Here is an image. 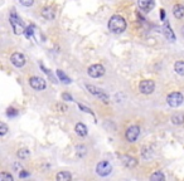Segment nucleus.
<instances>
[{"instance_id":"obj_21","label":"nucleus","mask_w":184,"mask_h":181,"mask_svg":"<svg viewBox=\"0 0 184 181\" xmlns=\"http://www.w3.org/2000/svg\"><path fill=\"white\" fill-rule=\"evenodd\" d=\"M174 70L179 74V75H184V62L183 60H178L174 64Z\"/></svg>"},{"instance_id":"obj_10","label":"nucleus","mask_w":184,"mask_h":181,"mask_svg":"<svg viewBox=\"0 0 184 181\" xmlns=\"http://www.w3.org/2000/svg\"><path fill=\"white\" fill-rule=\"evenodd\" d=\"M10 62L13 65H15L17 68H22L25 64V57L22 53H14L10 57Z\"/></svg>"},{"instance_id":"obj_32","label":"nucleus","mask_w":184,"mask_h":181,"mask_svg":"<svg viewBox=\"0 0 184 181\" xmlns=\"http://www.w3.org/2000/svg\"><path fill=\"white\" fill-rule=\"evenodd\" d=\"M29 175H30V173H29L28 171H24V170H22V171L19 172V177H20V178H25V177H28Z\"/></svg>"},{"instance_id":"obj_26","label":"nucleus","mask_w":184,"mask_h":181,"mask_svg":"<svg viewBox=\"0 0 184 181\" xmlns=\"http://www.w3.org/2000/svg\"><path fill=\"white\" fill-rule=\"evenodd\" d=\"M7 115H8V117H15V116H18V111L15 110V108H8V111H7Z\"/></svg>"},{"instance_id":"obj_31","label":"nucleus","mask_w":184,"mask_h":181,"mask_svg":"<svg viewBox=\"0 0 184 181\" xmlns=\"http://www.w3.org/2000/svg\"><path fill=\"white\" fill-rule=\"evenodd\" d=\"M62 98H63V101H73V98H72V96L71 95H68V93H63L62 95Z\"/></svg>"},{"instance_id":"obj_3","label":"nucleus","mask_w":184,"mask_h":181,"mask_svg":"<svg viewBox=\"0 0 184 181\" xmlns=\"http://www.w3.org/2000/svg\"><path fill=\"white\" fill-rule=\"evenodd\" d=\"M86 85V89L88 90V92L91 93V95H94V96H96L97 98H100L101 101H104L105 103H109L110 102V98H109V96L104 92V90L101 89V88H99V87H96V85H92V84H84Z\"/></svg>"},{"instance_id":"obj_8","label":"nucleus","mask_w":184,"mask_h":181,"mask_svg":"<svg viewBox=\"0 0 184 181\" xmlns=\"http://www.w3.org/2000/svg\"><path fill=\"white\" fill-rule=\"evenodd\" d=\"M140 135V127L134 125V126H130L127 130H126V133H125V137L129 142H135L136 138L139 137Z\"/></svg>"},{"instance_id":"obj_16","label":"nucleus","mask_w":184,"mask_h":181,"mask_svg":"<svg viewBox=\"0 0 184 181\" xmlns=\"http://www.w3.org/2000/svg\"><path fill=\"white\" fill-rule=\"evenodd\" d=\"M56 178H57L58 181H69V180L72 178V175H71L69 172H67V171H61V172L57 173Z\"/></svg>"},{"instance_id":"obj_5","label":"nucleus","mask_w":184,"mask_h":181,"mask_svg":"<svg viewBox=\"0 0 184 181\" xmlns=\"http://www.w3.org/2000/svg\"><path fill=\"white\" fill-rule=\"evenodd\" d=\"M155 89V82L151 79H144L139 84V90L143 95H151Z\"/></svg>"},{"instance_id":"obj_17","label":"nucleus","mask_w":184,"mask_h":181,"mask_svg":"<svg viewBox=\"0 0 184 181\" xmlns=\"http://www.w3.org/2000/svg\"><path fill=\"white\" fill-rule=\"evenodd\" d=\"M171 123L173 125H183L184 123V115L183 113H175L171 116Z\"/></svg>"},{"instance_id":"obj_19","label":"nucleus","mask_w":184,"mask_h":181,"mask_svg":"<svg viewBox=\"0 0 184 181\" xmlns=\"http://www.w3.org/2000/svg\"><path fill=\"white\" fill-rule=\"evenodd\" d=\"M42 17L46 18L47 20H52L54 18V13H53V10L51 8H44L42 10Z\"/></svg>"},{"instance_id":"obj_29","label":"nucleus","mask_w":184,"mask_h":181,"mask_svg":"<svg viewBox=\"0 0 184 181\" xmlns=\"http://www.w3.org/2000/svg\"><path fill=\"white\" fill-rule=\"evenodd\" d=\"M19 3L24 7H32L34 4V0H19Z\"/></svg>"},{"instance_id":"obj_27","label":"nucleus","mask_w":184,"mask_h":181,"mask_svg":"<svg viewBox=\"0 0 184 181\" xmlns=\"http://www.w3.org/2000/svg\"><path fill=\"white\" fill-rule=\"evenodd\" d=\"M7 132H8V126L4 122H2V123H0V135L4 136Z\"/></svg>"},{"instance_id":"obj_4","label":"nucleus","mask_w":184,"mask_h":181,"mask_svg":"<svg viewBox=\"0 0 184 181\" xmlns=\"http://www.w3.org/2000/svg\"><path fill=\"white\" fill-rule=\"evenodd\" d=\"M183 101H184V97H183V95L179 93V92H171V93H169L168 97H166L168 105H169L170 107H173V108H176V107L181 106Z\"/></svg>"},{"instance_id":"obj_12","label":"nucleus","mask_w":184,"mask_h":181,"mask_svg":"<svg viewBox=\"0 0 184 181\" xmlns=\"http://www.w3.org/2000/svg\"><path fill=\"white\" fill-rule=\"evenodd\" d=\"M121 161H122V163H124L126 167H129V168H133V167H135V166L138 165L136 158H134V157H131V156H127V155H122V156H121Z\"/></svg>"},{"instance_id":"obj_25","label":"nucleus","mask_w":184,"mask_h":181,"mask_svg":"<svg viewBox=\"0 0 184 181\" xmlns=\"http://www.w3.org/2000/svg\"><path fill=\"white\" fill-rule=\"evenodd\" d=\"M0 180L2 181H13V176L10 173H7V172H3L2 175H0Z\"/></svg>"},{"instance_id":"obj_35","label":"nucleus","mask_w":184,"mask_h":181,"mask_svg":"<svg viewBox=\"0 0 184 181\" xmlns=\"http://www.w3.org/2000/svg\"><path fill=\"white\" fill-rule=\"evenodd\" d=\"M181 33H183V35H184V27L181 28Z\"/></svg>"},{"instance_id":"obj_23","label":"nucleus","mask_w":184,"mask_h":181,"mask_svg":"<svg viewBox=\"0 0 184 181\" xmlns=\"http://www.w3.org/2000/svg\"><path fill=\"white\" fill-rule=\"evenodd\" d=\"M29 155H30V151H29L28 148H20V150L18 151V157H19V158H22V160L28 158V157H29Z\"/></svg>"},{"instance_id":"obj_24","label":"nucleus","mask_w":184,"mask_h":181,"mask_svg":"<svg viewBox=\"0 0 184 181\" xmlns=\"http://www.w3.org/2000/svg\"><path fill=\"white\" fill-rule=\"evenodd\" d=\"M24 34H25V37H27L28 39H29V38H32V37L34 35V27H33V25H29L28 28H25Z\"/></svg>"},{"instance_id":"obj_14","label":"nucleus","mask_w":184,"mask_h":181,"mask_svg":"<svg viewBox=\"0 0 184 181\" xmlns=\"http://www.w3.org/2000/svg\"><path fill=\"white\" fill-rule=\"evenodd\" d=\"M173 14L176 19H181L184 17V7L181 4H175L173 8Z\"/></svg>"},{"instance_id":"obj_7","label":"nucleus","mask_w":184,"mask_h":181,"mask_svg":"<svg viewBox=\"0 0 184 181\" xmlns=\"http://www.w3.org/2000/svg\"><path fill=\"white\" fill-rule=\"evenodd\" d=\"M87 73H88V75L92 77V78H100L101 75L105 74V68H104V65H101V64H92L91 67H88Z\"/></svg>"},{"instance_id":"obj_1","label":"nucleus","mask_w":184,"mask_h":181,"mask_svg":"<svg viewBox=\"0 0 184 181\" xmlns=\"http://www.w3.org/2000/svg\"><path fill=\"white\" fill-rule=\"evenodd\" d=\"M109 29L115 34H120L126 29V20L121 15H112L109 20Z\"/></svg>"},{"instance_id":"obj_34","label":"nucleus","mask_w":184,"mask_h":181,"mask_svg":"<svg viewBox=\"0 0 184 181\" xmlns=\"http://www.w3.org/2000/svg\"><path fill=\"white\" fill-rule=\"evenodd\" d=\"M160 18H161V20H165V10L164 9L160 10Z\"/></svg>"},{"instance_id":"obj_15","label":"nucleus","mask_w":184,"mask_h":181,"mask_svg":"<svg viewBox=\"0 0 184 181\" xmlns=\"http://www.w3.org/2000/svg\"><path fill=\"white\" fill-rule=\"evenodd\" d=\"M74 131H76V133L78 135V136H81V137H84V136H87V127L83 125V123H77L76 125V127H74Z\"/></svg>"},{"instance_id":"obj_6","label":"nucleus","mask_w":184,"mask_h":181,"mask_svg":"<svg viewBox=\"0 0 184 181\" xmlns=\"http://www.w3.org/2000/svg\"><path fill=\"white\" fill-rule=\"evenodd\" d=\"M96 172H97V175H100L102 177L109 176L112 172V166H111V163L109 161H101L96 166Z\"/></svg>"},{"instance_id":"obj_11","label":"nucleus","mask_w":184,"mask_h":181,"mask_svg":"<svg viewBox=\"0 0 184 181\" xmlns=\"http://www.w3.org/2000/svg\"><path fill=\"white\" fill-rule=\"evenodd\" d=\"M163 33H164V35L170 40V42H174L175 40V35H174V33H173V29L170 28V25H169V22L165 19L164 20V27H163Z\"/></svg>"},{"instance_id":"obj_28","label":"nucleus","mask_w":184,"mask_h":181,"mask_svg":"<svg viewBox=\"0 0 184 181\" xmlns=\"http://www.w3.org/2000/svg\"><path fill=\"white\" fill-rule=\"evenodd\" d=\"M76 150H77V155L78 156H83L86 153V147L84 146H77Z\"/></svg>"},{"instance_id":"obj_2","label":"nucleus","mask_w":184,"mask_h":181,"mask_svg":"<svg viewBox=\"0 0 184 181\" xmlns=\"http://www.w3.org/2000/svg\"><path fill=\"white\" fill-rule=\"evenodd\" d=\"M10 24H12L15 34H23L25 32V28H24L22 19L17 15V13L14 10H12V13H10Z\"/></svg>"},{"instance_id":"obj_33","label":"nucleus","mask_w":184,"mask_h":181,"mask_svg":"<svg viewBox=\"0 0 184 181\" xmlns=\"http://www.w3.org/2000/svg\"><path fill=\"white\" fill-rule=\"evenodd\" d=\"M78 107H79L81 110H83L84 112H87V113H92V111H91L89 108H87V107H84V106H82V105H78Z\"/></svg>"},{"instance_id":"obj_13","label":"nucleus","mask_w":184,"mask_h":181,"mask_svg":"<svg viewBox=\"0 0 184 181\" xmlns=\"http://www.w3.org/2000/svg\"><path fill=\"white\" fill-rule=\"evenodd\" d=\"M138 3H139V8L144 12H149L154 7L153 0H138Z\"/></svg>"},{"instance_id":"obj_30","label":"nucleus","mask_w":184,"mask_h":181,"mask_svg":"<svg viewBox=\"0 0 184 181\" xmlns=\"http://www.w3.org/2000/svg\"><path fill=\"white\" fill-rule=\"evenodd\" d=\"M13 168H14V171H17V172H20V171L23 170V167H22V165H20L19 162H14V163H13Z\"/></svg>"},{"instance_id":"obj_9","label":"nucleus","mask_w":184,"mask_h":181,"mask_svg":"<svg viewBox=\"0 0 184 181\" xmlns=\"http://www.w3.org/2000/svg\"><path fill=\"white\" fill-rule=\"evenodd\" d=\"M29 84L35 90H43V89H46V85H47L46 80L43 78H41V77H32L29 79Z\"/></svg>"},{"instance_id":"obj_18","label":"nucleus","mask_w":184,"mask_h":181,"mask_svg":"<svg viewBox=\"0 0 184 181\" xmlns=\"http://www.w3.org/2000/svg\"><path fill=\"white\" fill-rule=\"evenodd\" d=\"M53 110H54L56 112L64 113V112H67V111H68V106H67V105H64L63 102H57V103L53 106Z\"/></svg>"},{"instance_id":"obj_22","label":"nucleus","mask_w":184,"mask_h":181,"mask_svg":"<svg viewBox=\"0 0 184 181\" xmlns=\"http://www.w3.org/2000/svg\"><path fill=\"white\" fill-rule=\"evenodd\" d=\"M150 180H153V181H161V180H165V175L161 171H156V172H154L150 176Z\"/></svg>"},{"instance_id":"obj_20","label":"nucleus","mask_w":184,"mask_h":181,"mask_svg":"<svg viewBox=\"0 0 184 181\" xmlns=\"http://www.w3.org/2000/svg\"><path fill=\"white\" fill-rule=\"evenodd\" d=\"M57 75H58V78L63 82V83H66V84H69L72 80L69 79V77L63 72V70H61V69H57Z\"/></svg>"}]
</instances>
